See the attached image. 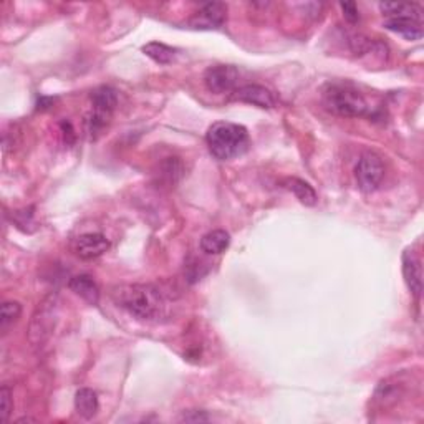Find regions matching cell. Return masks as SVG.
Wrapping results in <instances>:
<instances>
[{
  "label": "cell",
  "mask_w": 424,
  "mask_h": 424,
  "mask_svg": "<svg viewBox=\"0 0 424 424\" xmlns=\"http://www.w3.org/2000/svg\"><path fill=\"white\" fill-rule=\"evenodd\" d=\"M204 85L211 93L224 95L235 90L239 70L232 65H214L204 72Z\"/></svg>",
  "instance_id": "obj_7"
},
{
  "label": "cell",
  "mask_w": 424,
  "mask_h": 424,
  "mask_svg": "<svg viewBox=\"0 0 424 424\" xmlns=\"http://www.w3.org/2000/svg\"><path fill=\"white\" fill-rule=\"evenodd\" d=\"M380 10L388 18L405 17L421 22L423 10L416 4H380Z\"/></svg>",
  "instance_id": "obj_16"
},
{
  "label": "cell",
  "mask_w": 424,
  "mask_h": 424,
  "mask_svg": "<svg viewBox=\"0 0 424 424\" xmlns=\"http://www.w3.org/2000/svg\"><path fill=\"white\" fill-rule=\"evenodd\" d=\"M211 418L206 411H201V410H189V411H184L183 416H181V421H186V423H206L209 421Z\"/></svg>",
  "instance_id": "obj_22"
},
{
  "label": "cell",
  "mask_w": 424,
  "mask_h": 424,
  "mask_svg": "<svg viewBox=\"0 0 424 424\" xmlns=\"http://www.w3.org/2000/svg\"><path fill=\"white\" fill-rule=\"evenodd\" d=\"M403 275H405V282L411 294L420 299L423 292V270L421 262L413 250H406L403 254Z\"/></svg>",
  "instance_id": "obj_11"
},
{
  "label": "cell",
  "mask_w": 424,
  "mask_h": 424,
  "mask_svg": "<svg viewBox=\"0 0 424 424\" xmlns=\"http://www.w3.org/2000/svg\"><path fill=\"white\" fill-rule=\"evenodd\" d=\"M143 53L159 65H168L173 62L176 57V50L161 42L146 43L143 47Z\"/></svg>",
  "instance_id": "obj_18"
},
{
  "label": "cell",
  "mask_w": 424,
  "mask_h": 424,
  "mask_svg": "<svg viewBox=\"0 0 424 424\" xmlns=\"http://www.w3.org/2000/svg\"><path fill=\"white\" fill-rule=\"evenodd\" d=\"M230 100L259 106V108H264V110H270L277 105L275 95L272 93L269 88L260 87V85H244V87L235 88Z\"/></svg>",
  "instance_id": "obj_9"
},
{
  "label": "cell",
  "mask_w": 424,
  "mask_h": 424,
  "mask_svg": "<svg viewBox=\"0 0 424 424\" xmlns=\"http://www.w3.org/2000/svg\"><path fill=\"white\" fill-rule=\"evenodd\" d=\"M58 310H60V300L57 294H50L38 309L35 310L28 327V340L32 345L38 346L43 345L52 335L55 327L58 322Z\"/></svg>",
  "instance_id": "obj_4"
},
{
  "label": "cell",
  "mask_w": 424,
  "mask_h": 424,
  "mask_svg": "<svg viewBox=\"0 0 424 424\" xmlns=\"http://www.w3.org/2000/svg\"><path fill=\"white\" fill-rule=\"evenodd\" d=\"M20 314H22V305L18 302H4L0 307V330L5 333L18 320Z\"/></svg>",
  "instance_id": "obj_19"
},
{
  "label": "cell",
  "mask_w": 424,
  "mask_h": 424,
  "mask_svg": "<svg viewBox=\"0 0 424 424\" xmlns=\"http://www.w3.org/2000/svg\"><path fill=\"white\" fill-rule=\"evenodd\" d=\"M226 18L227 5L222 2H211L194 14V17L189 20V25L196 30H212L222 27L226 23Z\"/></svg>",
  "instance_id": "obj_8"
},
{
  "label": "cell",
  "mask_w": 424,
  "mask_h": 424,
  "mask_svg": "<svg viewBox=\"0 0 424 424\" xmlns=\"http://www.w3.org/2000/svg\"><path fill=\"white\" fill-rule=\"evenodd\" d=\"M111 299L136 320H159L164 314V299L158 287L151 284H124L111 290Z\"/></svg>",
  "instance_id": "obj_1"
},
{
  "label": "cell",
  "mask_w": 424,
  "mask_h": 424,
  "mask_svg": "<svg viewBox=\"0 0 424 424\" xmlns=\"http://www.w3.org/2000/svg\"><path fill=\"white\" fill-rule=\"evenodd\" d=\"M287 188H289L297 199L300 201L302 204L305 206H315L318 203V196L315 193V189L312 188L309 183H305V181L302 179H297V178H292V179H287Z\"/></svg>",
  "instance_id": "obj_17"
},
{
  "label": "cell",
  "mask_w": 424,
  "mask_h": 424,
  "mask_svg": "<svg viewBox=\"0 0 424 424\" xmlns=\"http://www.w3.org/2000/svg\"><path fill=\"white\" fill-rule=\"evenodd\" d=\"M14 411V400H12V390L9 386H2L0 390V421L7 423L10 415Z\"/></svg>",
  "instance_id": "obj_20"
},
{
  "label": "cell",
  "mask_w": 424,
  "mask_h": 424,
  "mask_svg": "<svg viewBox=\"0 0 424 424\" xmlns=\"http://www.w3.org/2000/svg\"><path fill=\"white\" fill-rule=\"evenodd\" d=\"M323 105L333 115L345 116V118L375 116L376 113L365 95L351 83L327 85L323 90Z\"/></svg>",
  "instance_id": "obj_2"
},
{
  "label": "cell",
  "mask_w": 424,
  "mask_h": 424,
  "mask_svg": "<svg viewBox=\"0 0 424 424\" xmlns=\"http://www.w3.org/2000/svg\"><path fill=\"white\" fill-rule=\"evenodd\" d=\"M385 27L391 32L400 33L408 40H420L423 37L421 22L405 17H393L385 20Z\"/></svg>",
  "instance_id": "obj_13"
},
{
  "label": "cell",
  "mask_w": 424,
  "mask_h": 424,
  "mask_svg": "<svg viewBox=\"0 0 424 424\" xmlns=\"http://www.w3.org/2000/svg\"><path fill=\"white\" fill-rule=\"evenodd\" d=\"M75 408H77L78 415L85 420H92L100 410L98 395L90 388H82L75 395Z\"/></svg>",
  "instance_id": "obj_14"
},
{
  "label": "cell",
  "mask_w": 424,
  "mask_h": 424,
  "mask_svg": "<svg viewBox=\"0 0 424 424\" xmlns=\"http://www.w3.org/2000/svg\"><path fill=\"white\" fill-rule=\"evenodd\" d=\"M211 154L219 161H229L242 156L249 149V133L242 124L219 121L208 129L206 134Z\"/></svg>",
  "instance_id": "obj_3"
},
{
  "label": "cell",
  "mask_w": 424,
  "mask_h": 424,
  "mask_svg": "<svg viewBox=\"0 0 424 424\" xmlns=\"http://www.w3.org/2000/svg\"><path fill=\"white\" fill-rule=\"evenodd\" d=\"M356 183L363 193H373L380 188L383 178H385V164L376 153L368 151L360 158L355 169Z\"/></svg>",
  "instance_id": "obj_6"
},
{
  "label": "cell",
  "mask_w": 424,
  "mask_h": 424,
  "mask_svg": "<svg viewBox=\"0 0 424 424\" xmlns=\"http://www.w3.org/2000/svg\"><path fill=\"white\" fill-rule=\"evenodd\" d=\"M110 245L111 244L106 239V235L100 234V232H88V234L77 237V240L73 242V250L78 257L90 260L103 255L110 249Z\"/></svg>",
  "instance_id": "obj_10"
},
{
  "label": "cell",
  "mask_w": 424,
  "mask_h": 424,
  "mask_svg": "<svg viewBox=\"0 0 424 424\" xmlns=\"http://www.w3.org/2000/svg\"><path fill=\"white\" fill-rule=\"evenodd\" d=\"M70 290L82 297L90 305H97L100 302V289L90 275H77L70 280Z\"/></svg>",
  "instance_id": "obj_12"
},
{
  "label": "cell",
  "mask_w": 424,
  "mask_h": 424,
  "mask_svg": "<svg viewBox=\"0 0 424 424\" xmlns=\"http://www.w3.org/2000/svg\"><path fill=\"white\" fill-rule=\"evenodd\" d=\"M92 113H90L87 120L90 138L97 139L102 131L110 124L113 111L118 105V97L116 92L110 87H100L92 93Z\"/></svg>",
  "instance_id": "obj_5"
},
{
  "label": "cell",
  "mask_w": 424,
  "mask_h": 424,
  "mask_svg": "<svg viewBox=\"0 0 424 424\" xmlns=\"http://www.w3.org/2000/svg\"><path fill=\"white\" fill-rule=\"evenodd\" d=\"M229 244H230L229 232L222 229L211 230L206 235H203V239H201V250H203L204 254L217 255V254H222V252H226Z\"/></svg>",
  "instance_id": "obj_15"
},
{
  "label": "cell",
  "mask_w": 424,
  "mask_h": 424,
  "mask_svg": "<svg viewBox=\"0 0 424 424\" xmlns=\"http://www.w3.org/2000/svg\"><path fill=\"white\" fill-rule=\"evenodd\" d=\"M161 171H163L161 176H163L164 179H168L171 184H174V183H178L181 174H183V166H181L178 158H169L163 164V169Z\"/></svg>",
  "instance_id": "obj_21"
},
{
  "label": "cell",
  "mask_w": 424,
  "mask_h": 424,
  "mask_svg": "<svg viewBox=\"0 0 424 424\" xmlns=\"http://www.w3.org/2000/svg\"><path fill=\"white\" fill-rule=\"evenodd\" d=\"M340 7L343 10V15H345V18L350 23H355V22H358V20H360V12H358L356 4H353V2H341Z\"/></svg>",
  "instance_id": "obj_23"
}]
</instances>
